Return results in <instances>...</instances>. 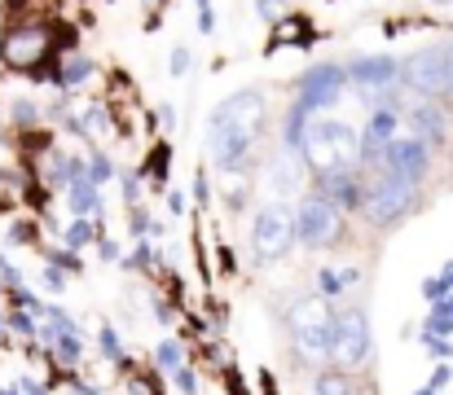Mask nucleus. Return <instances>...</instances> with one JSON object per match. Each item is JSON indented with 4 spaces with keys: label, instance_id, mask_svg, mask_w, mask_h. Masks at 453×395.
I'll return each instance as SVG.
<instances>
[{
    "label": "nucleus",
    "instance_id": "1",
    "mask_svg": "<svg viewBox=\"0 0 453 395\" xmlns=\"http://www.w3.org/2000/svg\"><path fill=\"white\" fill-rule=\"evenodd\" d=\"M265 124H269V97L260 88L229 93L211 110V124H207V154H211L216 171H229V176L251 171Z\"/></svg>",
    "mask_w": 453,
    "mask_h": 395
},
{
    "label": "nucleus",
    "instance_id": "21",
    "mask_svg": "<svg viewBox=\"0 0 453 395\" xmlns=\"http://www.w3.org/2000/svg\"><path fill=\"white\" fill-rule=\"evenodd\" d=\"M445 294H453V263H445L436 277L423 281V299H427V303H441Z\"/></svg>",
    "mask_w": 453,
    "mask_h": 395
},
{
    "label": "nucleus",
    "instance_id": "6",
    "mask_svg": "<svg viewBox=\"0 0 453 395\" xmlns=\"http://www.w3.org/2000/svg\"><path fill=\"white\" fill-rule=\"evenodd\" d=\"M348 84L361 93V102H370V110L379 106H396V88H401V62L388 53H365L348 66Z\"/></svg>",
    "mask_w": 453,
    "mask_h": 395
},
{
    "label": "nucleus",
    "instance_id": "5",
    "mask_svg": "<svg viewBox=\"0 0 453 395\" xmlns=\"http://www.w3.org/2000/svg\"><path fill=\"white\" fill-rule=\"evenodd\" d=\"M374 356V334H370V316L361 303H348L334 312V343H330V369L357 374L365 369Z\"/></svg>",
    "mask_w": 453,
    "mask_h": 395
},
{
    "label": "nucleus",
    "instance_id": "17",
    "mask_svg": "<svg viewBox=\"0 0 453 395\" xmlns=\"http://www.w3.org/2000/svg\"><path fill=\"white\" fill-rule=\"evenodd\" d=\"M357 281H361L357 263H348V268H317V294L321 299H343Z\"/></svg>",
    "mask_w": 453,
    "mask_h": 395
},
{
    "label": "nucleus",
    "instance_id": "12",
    "mask_svg": "<svg viewBox=\"0 0 453 395\" xmlns=\"http://www.w3.org/2000/svg\"><path fill=\"white\" fill-rule=\"evenodd\" d=\"M53 53V35L44 27H13L0 44V57L4 66L13 71H40V62Z\"/></svg>",
    "mask_w": 453,
    "mask_h": 395
},
{
    "label": "nucleus",
    "instance_id": "11",
    "mask_svg": "<svg viewBox=\"0 0 453 395\" xmlns=\"http://www.w3.org/2000/svg\"><path fill=\"white\" fill-rule=\"evenodd\" d=\"M427 167H432V145L418 141L414 132L410 136H396L383 149V158H379V171L383 176H401V180H414V185L427 176Z\"/></svg>",
    "mask_w": 453,
    "mask_h": 395
},
{
    "label": "nucleus",
    "instance_id": "9",
    "mask_svg": "<svg viewBox=\"0 0 453 395\" xmlns=\"http://www.w3.org/2000/svg\"><path fill=\"white\" fill-rule=\"evenodd\" d=\"M339 238H343V211L330 198L308 194L296 207V242L308 251H330V247H339Z\"/></svg>",
    "mask_w": 453,
    "mask_h": 395
},
{
    "label": "nucleus",
    "instance_id": "24",
    "mask_svg": "<svg viewBox=\"0 0 453 395\" xmlns=\"http://www.w3.org/2000/svg\"><path fill=\"white\" fill-rule=\"evenodd\" d=\"M84 242H93V224H88L84 216H75V220H71V229H66V247H75V251H80Z\"/></svg>",
    "mask_w": 453,
    "mask_h": 395
},
{
    "label": "nucleus",
    "instance_id": "26",
    "mask_svg": "<svg viewBox=\"0 0 453 395\" xmlns=\"http://www.w3.org/2000/svg\"><path fill=\"white\" fill-rule=\"evenodd\" d=\"M423 347H427V352H436V356H449L453 352L449 338H436V334H423Z\"/></svg>",
    "mask_w": 453,
    "mask_h": 395
},
{
    "label": "nucleus",
    "instance_id": "25",
    "mask_svg": "<svg viewBox=\"0 0 453 395\" xmlns=\"http://www.w3.org/2000/svg\"><path fill=\"white\" fill-rule=\"evenodd\" d=\"M185 71H189V49H185V44H176V49H172V75L180 80Z\"/></svg>",
    "mask_w": 453,
    "mask_h": 395
},
{
    "label": "nucleus",
    "instance_id": "14",
    "mask_svg": "<svg viewBox=\"0 0 453 395\" xmlns=\"http://www.w3.org/2000/svg\"><path fill=\"white\" fill-rule=\"evenodd\" d=\"M303 171H308V167H303L300 149L282 145V149H278V154L265 163V189H269L273 198H282V202H287V198H291V194L303 185Z\"/></svg>",
    "mask_w": 453,
    "mask_h": 395
},
{
    "label": "nucleus",
    "instance_id": "18",
    "mask_svg": "<svg viewBox=\"0 0 453 395\" xmlns=\"http://www.w3.org/2000/svg\"><path fill=\"white\" fill-rule=\"evenodd\" d=\"M66 202H71V211H75V216H84V220H88V216L97 211V202H102V198H97V180H88V176L71 180V185H66Z\"/></svg>",
    "mask_w": 453,
    "mask_h": 395
},
{
    "label": "nucleus",
    "instance_id": "4",
    "mask_svg": "<svg viewBox=\"0 0 453 395\" xmlns=\"http://www.w3.org/2000/svg\"><path fill=\"white\" fill-rule=\"evenodd\" d=\"M247 238H251V255H256V263L287 260L291 247H296V207L282 202V198L260 202V207L251 211Z\"/></svg>",
    "mask_w": 453,
    "mask_h": 395
},
{
    "label": "nucleus",
    "instance_id": "8",
    "mask_svg": "<svg viewBox=\"0 0 453 395\" xmlns=\"http://www.w3.org/2000/svg\"><path fill=\"white\" fill-rule=\"evenodd\" d=\"M401 88L414 93V102H436L449 93V49H418L401 62Z\"/></svg>",
    "mask_w": 453,
    "mask_h": 395
},
{
    "label": "nucleus",
    "instance_id": "22",
    "mask_svg": "<svg viewBox=\"0 0 453 395\" xmlns=\"http://www.w3.org/2000/svg\"><path fill=\"white\" fill-rule=\"evenodd\" d=\"M88 75H93V62H88V57H66V66H62L58 84H62V88H75V84H84Z\"/></svg>",
    "mask_w": 453,
    "mask_h": 395
},
{
    "label": "nucleus",
    "instance_id": "20",
    "mask_svg": "<svg viewBox=\"0 0 453 395\" xmlns=\"http://www.w3.org/2000/svg\"><path fill=\"white\" fill-rule=\"evenodd\" d=\"M423 334H436V338H449L453 334V294H445L441 303H432V316H427Z\"/></svg>",
    "mask_w": 453,
    "mask_h": 395
},
{
    "label": "nucleus",
    "instance_id": "30",
    "mask_svg": "<svg viewBox=\"0 0 453 395\" xmlns=\"http://www.w3.org/2000/svg\"><path fill=\"white\" fill-rule=\"evenodd\" d=\"M449 378H453V369H449V365H441V369L432 374V383H427V387H432V391H441V387H445Z\"/></svg>",
    "mask_w": 453,
    "mask_h": 395
},
{
    "label": "nucleus",
    "instance_id": "15",
    "mask_svg": "<svg viewBox=\"0 0 453 395\" xmlns=\"http://www.w3.org/2000/svg\"><path fill=\"white\" fill-rule=\"evenodd\" d=\"M365 189H370V185H365L357 171H339V176H321V180H317V194H321V198H330L343 216L365 207Z\"/></svg>",
    "mask_w": 453,
    "mask_h": 395
},
{
    "label": "nucleus",
    "instance_id": "7",
    "mask_svg": "<svg viewBox=\"0 0 453 395\" xmlns=\"http://www.w3.org/2000/svg\"><path fill=\"white\" fill-rule=\"evenodd\" d=\"M414 207H418V185L379 171V180L365 189V207H361V211H365V220H370L374 229H392V224H401Z\"/></svg>",
    "mask_w": 453,
    "mask_h": 395
},
{
    "label": "nucleus",
    "instance_id": "19",
    "mask_svg": "<svg viewBox=\"0 0 453 395\" xmlns=\"http://www.w3.org/2000/svg\"><path fill=\"white\" fill-rule=\"evenodd\" d=\"M312 395H361V391H357L352 374H343V369H317Z\"/></svg>",
    "mask_w": 453,
    "mask_h": 395
},
{
    "label": "nucleus",
    "instance_id": "29",
    "mask_svg": "<svg viewBox=\"0 0 453 395\" xmlns=\"http://www.w3.org/2000/svg\"><path fill=\"white\" fill-rule=\"evenodd\" d=\"M111 171H115V167H111L106 158H93V171H88V180H106Z\"/></svg>",
    "mask_w": 453,
    "mask_h": 395
},
{
    "label": "nucleus",
    "instance_id": "31",
    "mask_svg": "<svg viewBox=\"0 0 453 395\" xmlns=\"http://www.w3.org/2000/svg\"><path fill=\"white\" fill-rule=\"evenodd\" d=\"M198 27L211 31V0H198Z\"/></svg>",
    "mask_w": 453,
    "mask_h": 395
},
{
    "label": "nucleus",
    "instance_id": "13",
    "mask_svg": "<svg viewBox=\"0 0 453 395\" xmlns=\"http://www.w3.org/2000/svg\"><path fill=\"white\" fill-rule=\"evenodd\" d=\"M396 132H401V110H396V106H379V110H370V119H365L361 132H357L361 167H379V158H383V149L396 141Z\"/></svg>",
    "mask_w": 453,
    "mask_h": 395
},
{
    "label": "nucleus",
    "instance_id": "2",
    "mask_svg": "<svg viewBox=\"0 0 453 395\" xmlns=\"http://www.w3.org/2000/svg\"><path fill=\"white\" fill-rule=\"evenodd\" d=\"M300 158L303 167L321 180V176H339V171H357L361 167V149H357V128L348 119H339L334 110L308 115L300 132Z\"/></svg>",
    "mask_w": 453,
    "mask_h": 395
},
{
    "label": "nucleus",
    "instance_id": "10",
    "mask_svg": "<svg viewBox=\"0 0 453 395\" xmlns=\"http://www.w3.org/2000/svg\"><path fill=\"white\" fill-rule=\"evenodd\" d=\"M348 88H352V84H348V66L321 62V66H312L300 84H296V106H291V110L303 115V119H308V115H321V110H334Z\"/></svg>",
    "mask_w": 453,
    "mask_h": 395
},
{
    "label": "nucleus",
    "instance_id": "32",
    "mask_svg": "<svg viewBox=\"0 0 453 395\" xmlns=\"http://www.w3.org/2000/svg\"><path fill=\"white\" fill-rule=\"evenodd\" d=\"M0 277H4L9 285H18V268H13V263L4 260V255H0Z\"/></svg>",
    "mask_w": 453,
    "mask_h": 395
},
{
    "label": "nucleus",
    "instance_id": "23",
    "mask_svg": "<svg viewBox=\"0 0 453 395\" xmlns=\"http://www.w3.org/2000/svg\"><path fill=\"white\" fill-rule=\"evenodd\" d=\"M154 356H158V365H163V369H172V374H180V369H185V352H180V343H172V338H167V343H158V352H154Z\"/></svg>",
    "mask_w": 453,
    "mask_h": 395
},
{
    "label": "nucleus",
    "instance_id": "28",
    "mask_svg": "<svg viewBox=\"0 0 453 395\" xmlns=\"http://www.w3.org/2000/svg\"><path fill=\"white\" fill-rule=\"evenodd\" d=\"M256 4H260V13H265L269 22H278V18H282V0H256Z\"/></svg>",
    "mask_w": 453,
    "mask_h": 395
},
{
    "label": "nucleus",
    "instance_id": "35",
    "mask_svg": "<svg viewBox=\"0 0 453 395\" xmlns=\"http://www.w3.org/2000/svg\"><path fill=\"white\" fill-rule=\"evenodd\" d=\"M418 395H436V391H432V387H423V391H418Z\"/></svg>",
    "mask_w": 453,
    "mask_h": 395
},
{
    "label": "nucleus",
    "instance_id": "36",
    "mask_svg": "<svg viewBox=\"0 0 453 395\" xmlns=\"http://www.w3.org/2000/svg\"><path fill=\"white\" fill-rule=\"evenodd\" d=\"M0 395H18V391H0Z\"/></svg>",
    "mask_w": 453,
    "mask_h": 395
},
{
    "label": "nucleus",
    "instance_id": "3",
    "mask_svg": "<svg viewBox=\"0 0 453 395\" xmlns=\"http://www.w3.org/2000/svg\"><path fill=\"white\" fill-rule=\"evenodd\" d=\"M287 330H291L296 356H300L303 365H312V369L330 365V343H334V312H330V299H321V294H300V299L287 308Z\"/></svg>",
    "mask_w": 453,
    "mask_h": 395
},
{
    "label": "nucleus",
    "instance_id": "16",
    "mask_svg": "<svg viewBox=\"0 0 453 395\" xmlns=\"http://www.w3.org/2000/svg\"><path fill=\"white\" fill-rule=\"evenodd\" d=\"M410 128H414L418 141L441 145L445 132H449V124H445V110H441L436 102H414V106H410Z\"/></svg>",
    "mask_w": 453,
    "mask_h": 395
},
{
    "label": "nucleus",
    "instance_id": "34",
    "mask_svg": "<svg viewBox=\"0 0 453 395\" xmlns=\"http://www.w3.org/2000/svg\"><path fill=\"white\" fill-rule=\"evenodd\" d=\"M449 97H453V44H449Z\"/></svg>",
    "mask_w": 453,
    "mask_h": 395
},
{
    "label": "nucleus",
    "instance_id": "27",
    "mask_svg": "<svg viewBox=\"0 0 453 395\" xmlns=\"http://www.w3.org/2000/svg\"><path fill=\"white\" fill-rule=\"evenodd\" d=\"M102 347H106V356H119V334H115L111 325L102 330Z\"/></svg>",
    "mask_w": 453,
    "mask_h": 395
},
{
    "label": "nucleus",
    "instance_id": "33",
    "mask_svg": "<svg viewBox=\"0 0 453 395\" xmlns=\"http://www.w3.org/2000/svg\"><path fill=\"white\" fill-rule=\"evenodd\" d=\"M44 281H49V285H53V290H62V285H66V277H62V272H58V268H44Z\"/></svg>",
    "mask_w": 453,
    "mask_h": 395
}]
</instances>
